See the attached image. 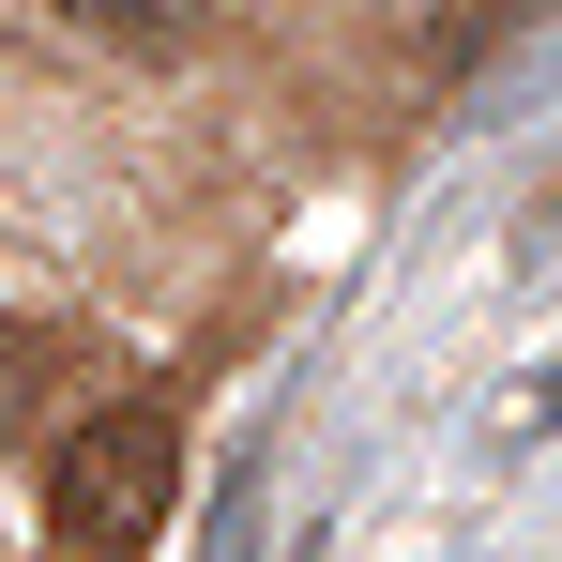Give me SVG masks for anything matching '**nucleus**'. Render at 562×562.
Segmentation results:
<instances>
[{
    "instance_id": "obj_1",
    "label": "nucleus",
    "mask_w": 562,
    "mask_h": 562,
    "mask_svg": "<svg viewBox=\"0 0 562 562\" xmlns=\"http://www.w3.org/2000/svg\"><path fill=\"white\" fill-rule=\"evenodd\" d=\"M168 502H183V426H168V411H92V426H61L46 517H61L77 562H137L168 532Z\"/></svg>"
},
{
    "instance_id": "obj_2",
    "label": "nucleus",
    "mask_w": 562,
    "mask_h": 562,
    "mask_svg": "<svg viewBox=\"0 0 562 562\" xmlns=\"http://www.w3.org/2000/svg\"><path fill=\"white\" fill-rule=\"evenodd\" d=\"M92 46H122V61H198L213 46V0H61Z\"/></svg>"
}]
</instances>
